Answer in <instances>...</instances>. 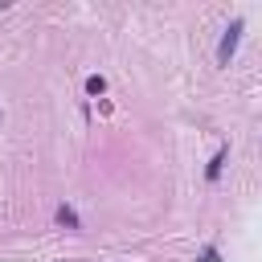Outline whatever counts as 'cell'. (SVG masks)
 <instances>
[{"mask_svg":"<svg viewBox=\"0 0 262 262\" xmlns=\"http://www.w3.org/2000/svg\"><path fill=\"white\" fill-rule=\"evenodd\" d=\"M237 33H242V20H233V25H229V33H225V41H221V49H217V53H221V61H229V53L237 49Z\"/></svg>","mask_w":262,"mask_h":262,"instance_id":"1","label":"cell"},{"mask_svg":"<svg viewBox=\"0 0 262 262\" xmlns=\"http://www.w3.org/2000/svg\"><path fill=\"white\" fill-rule=\"evenodd\" d=\"M86 90H90V94H102V90H106V82L94 74V78H86Z\"/></svg>","mask_w":262,"mask_h":262,"instance_id":"2","label":"cell"}]
</instances>
